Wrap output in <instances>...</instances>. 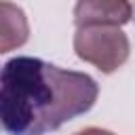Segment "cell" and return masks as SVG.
Instances as JSON below:
<instances>
[{
    "instance_id": "6da1fadb",
    "label": "cell",
    "mask_w": 135,
    "mask_h": 135,
    "mask_svg": "<svg viewBox=\"0 0 135 135\" xmlns=\"http://www.w3.org/2000/svg\"><path fill=\"white\" fill-rule=\"evenodd\" d=\"M99 84L40 57H13L0 74V120L8 135H46L86 114Z\"/></svg>"
},
{
    "instance_id": "7a4b0ae2",
    "label": "cell",
    "mask_w": 135,
    "mask_h": 135,
    "mask_svg": "<svg viewBox=\"0 0 135 135\" xmlns=\"http://www.w3.org/2000/svg\"><path fill=\"white\" fill-rule=\"evenodd\" d=\"M74 51L78 59L95 65L101 74H114L127 63L131 42L118 25H84L76 27Z\"/></svg>"
},
{
    "instance_id": "3957f363",
    "label": "cell",
    "mask_w": 135,
    "mask_h": 135,
    "mask_svg": "<svg viewBox=\"0 0 135 135\" xmlns=\"http://www.w3.org/2000/svg\"><path fill=\"white\" fill-rule=\"evenodd\" d=\"M133 19V4L129 0H76L74 23L84 25H124Z\"/></svg>"
},
{
    "instance_id": "277c9868",
    "label": "cell",
    "mask_w": 135,
    "mask_h": 135,
    "mask_svg": "<svg viewBox=\"0 0 135 135\" xmlns=\"http://www.w3.org/2000/svg\"><path fill=\"white\" fill-rule=\"evenodd\" d=\"M2 8V44H0V53H8L17 46H23L27 42L30 36V25H27V17L25 13L11 4L8 0H2L0 4Z\"/></svg>"
},
{
    "instance_id": "5b68a950",
    "label": "cell",
    "mask_w": 135,
    "mask_h": 135,
    "mask_svg": "<svg viewBox=\"0 0 135 135\" xmlns=\"http://www.w3.org/2000/svg\"><path fill=\"white\" fill-rule=\"evenodd\" d=\"M74 135H116V133H112L108 129H99V127H89V129H82Z\"/></svg>"
},
{
    "instance_id": "8992f818",
    "label": "cell",
    "mask_w": 135,
    "mask_h": 135,
    "mask_svg": "<svg viewBox=\"0 0 135 135\" xmlns=\"http://www.w3.org/2000/svg\"><path fill=\"white\" fill-rule=\"evenodd\" d=\"M133 21H135V4H133Z\"/></svg>"
}]
</instances>
